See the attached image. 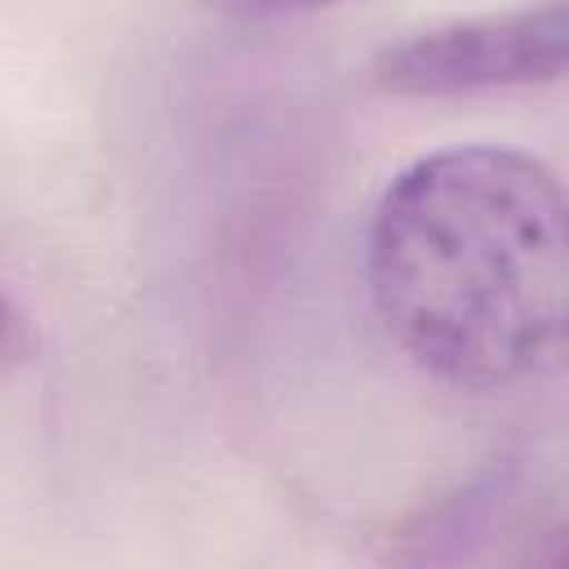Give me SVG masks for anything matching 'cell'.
I'll return each instance as SVG.
<instances>
[{
  "instance_id": "3",
  "label": "cell",
  "mask_w": 569,
  "mask_h": 569,
  "mask_svg": "<svg viewBox=\"0 0 569 569\" xmlns=\"http://www.w3.org/2000/svg\"><path fill=\"white\" fill-rule=\"evenodd\" d=\"M227 4H236V9H244V13H316V9H333V4H342V0H227Z\"/></svg>"
},
{
  "instance_id": "1",
  "label": "cell",
  "mask_w": 569,
  "mask_h": 569,
  "mask_svg": "<svg viewBox=\"0 0 569 569\" xmlns=\"http://www.w3.org/2000/svg\"><path fill=\"white\" fill-rule=\"evenodd\" d=\"M387 338L431 378L502 391L560 365L569 236L556 169L516 147H445L400 169L365 236Z\"/></svg>"
},
{
  "instance_id": "4",
  "label": "cell",
  "mask_w": 569,
  "mask_h": 569,
  "mask_svg": "<svg viewBox=\"0 0 569 569\" xmlns=\"http://www.w3.org/2000/svg\"><path fill=\"white\" fill-rule=\"evenodd\" d=\"M22 342H27V333H22V316H18V311H13V302L0 293V360L18 356V351H22Z\"/></svg>"
},
{
  "instance_id": "2",
  "label": "cell",
  "mask_w": 569,
  "mask_h": 569,
  "mask_svg": "<svg viewBox=\"0 0 569 569\" xmlns=\"http://www.w3.org/2000/svg\"><path fill=\"white\" fill-rule=\"evenodd\" d=\"M565 4H520L467 22L431 27L382 53L378 80L391 93L453 98L489 89H529L565 71Z\"/></svg>"
}]
</instances>
